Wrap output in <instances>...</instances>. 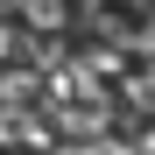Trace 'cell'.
<instances>
[{"instance_id": "6da1fadb", "label": "cell", "mask_w": 155, "mask_h": 155, "mask_svg": "<svg viewBox=\"0 0 155 155\" xmlns=\"http://www.w3.org/2000/svg\"><path fill=\"white\" fill-rule=\"evenodd\" d=\"M14 7H21V28H28V35H64L71 28V0H14Z\"/></svg>"}, {"instance_id": "3957f363", "label": "cell", "mask_w": 155, "mask_h": 155, "mask_svg": "<svg viewBox=\"0 0 155 155\" xmlns=\"http://www.w3.org/2000/svg\"><path fill=\"white\" fill-rule=\"evenodd\" d=\"M21 42H28V28H14V21H0V57H14Z\"/></svg>"}, {"instance_id": "277c9868", "label": "cell", "mask_w": 155, "mask_h": 155, "mask_svg": "<svg viewBox=\"0 0 155 155\" xmlns=\"http://www.w3.org/2000/svg\"><path fill=\"white\" fill-rule=\"evenodd\" d=\"M35 155H42V148H35Z\"/></svg>"}, {"instance_id": "7a4b0ae2", "label": "cell", "mask_w": 155, "mask_h": 155, "mask_svg": "<svg viewBox=\"0 0 155 155\" xmlns=\"http://www.w3.org/2000/svg\"><path fill=\"white\" fill-rule=\"evenodd\" d=\"M120 85H127V106H148V78H141V71H127Z\"/></svg>"}]
</instances>
